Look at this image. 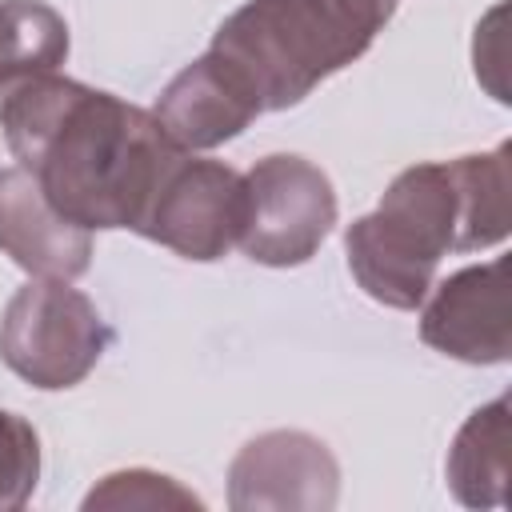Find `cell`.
Returning <instances> with one entry per match:
<instances>
[{
    "instance_id": "1",
    "label": "cell",
    "mask_w": 512,
    "mask_h": 512,
    "mask_svg": "<svg viewBox=\"0 0 512 512\" xmlns=\"http://www.w3.org/2000/svg\"><path fill=\"white\" fill-rule=\"evenodd\" d=\"M0 132L48 204L88 232H140L164 180L188 156L152 112L56 72L4 92Z\"/></svg>"
},
{
    "instance_id": "2",
    "label": "cell",
    "mask_w": 512,
    "mask_h": 512,
    "mask_svg": "<svg viewBox=\"0 0 512 512\" xmlns=\"http://www.w3.org/2000/svg\"><path fill=\"white\" fill-rule=\"evenodd\" d=\"M508 220V144L452 164H416L388 184L376 212L348 228V268L372 300L416 308L448 252L500 244Z\"/></svg>"
},
{
    "instance_id": "3",
    "label": "cell",
    "mask_w": 512,
    "mask_h": 512,
    "mask_svg": "<svg viewBox=\"0 0 512 512\" xmlns=\"http://www.w3.org/2000/svg\"><path fill=\"white\" fill-rule=\"evenodd\" d=\"M376 28L340 0H248L212 36V48L260 100L300 104L320 80L368 52Z\"/></svg>"
},
{
    "instance_id": "4",
    "label": "cell",
    "mask_w": 512,
    "mask_h": 512,
    "mask_svg": "<svg viewBox=\"0 0 512 512\" xmlns=\"http://www.w3.org/2000/svg\"><path fill=\"white\" fill-rule=\"evenodd\" d=\"M108 348L96 304L68 280L24 284L0 316V360L32 388L56 392L80 384Z\"/></svg>"
},
{
    "instance_id": "5",
    "label": "cell",
    "mask_w": 512,
    "mask_h": 512,
    "mask_svg": "<svg viewBox=\"0 0 512 512\" xmlns=\"http://www.w3.org/2000/svg\"><path fill=\"white\" fill-rule=\"evenodd\" d=\"M336 224L332 180L304 156H264L244 176L240 248L268 268H292L316 256Z\"/></svg>"
},
{
    "instance_id": "6",
    "label": "cell",
    "mask_w": 512,
    "mask_h": 512,
    "mask_svg": "<svg viewBox=\"0 0 512 512\" xmlns=\"http://www.w3.org/2000/svg\"><path fill=\"white\" fill-rule=\"evenodd\" d=\"M244 232V176L220 160H180L164 180L140 236L188 256L220 260Z\"/></svg>"
},
{
    "instance_id": "7",
    "label": "cell",
    "mask_w": 512,
    "mask_h": 512,
    "mask_svg": "<svg viewBox=\"0 0 512 512\" xmlns=\"http://www.w3.org/2000/svg\"><path fill=\"white\" fill-rule=\"evenodd\" d=\"M340 468L308 432H264L240 448L228 472V504L248 508H332Z\"/></svg>"
},
{
    "instance_id": "8",
    "label": "cell",
    "mask_w": 512,
    "mask_h": 512,
    "mask_svg": "<svg viewBox=\"0 0 512 512\" xmlns=\"http://www.w3.org/2000/svg\"><path fill=\"white\" fill-rule=\"evenodd\" d=\"M508 260H488L448 276L420 316V336L444 356L468 364L508 360Z\"/></svg>"
},
{
    "instance_id": "9",
    "label": "cell",
    "mask_w": 512,
    "mask_h": 512,
    "mask_svg": "<svg viewBox=\"0 0 512 512\" xmlns=\"http://www.w3.org/2000/svg\"><path fill=\"white\" fill-rule=\"evenodd\" d=\"M0 248L32 276L76 280L92 260V232L60 216L32 172H0Z\"/></svg>"
},
{
    "instance_id": "10",
    "label": "cell",
    "mask_w": 512,
    "mask_h": 512,
    "mask_svg": "<svg viewBox=\"0 0 512 512\" xmlns=\"http://www.w3.org/2000/svg\"><path fill=\"white\" fill-rule=\"evenodd\" d=\"M260 112L264 108L252 96V88L216 52H204L200 60L172 76L152 116L184 152H196L240 136Z\"/></svg>"
},
{
    "instance_id": "11",
    "label": "cell",
    "mask_w": 512,
    "mask_h": 512,
    "mask_svg": "<svg viewBox=\"0 0 512 512\" xmlns=\"http://www.w3.org/2000/svg\"><path fill=\"white\" fill-rule=\"evenodd\" d=\"M448 484L468 508L508 500V396L476 408L448 452Z\"/></svg>"
},
{
    "instance_id": "12",
    "label": "cell",
    "mask_w": 512,
    "mask_h": 512,
    "mask_svg": "<svg viewBox=\"0 0 512 512\" xmlns=\"http://www.w3.org/2000/svg\"><path fill=\"white\" fill-rule=\"evenodd\" d=\"M68 56V24L44 0H0V92L52 72Z\"/></svg>"
},
{
    "instance_id": "13",
    "label": "cell",
    "mask_w": 512,
    "mask_h": 512,
    "mask_svg": "<svg viewBox=\"0 0 512 512\" xmlns=\"http://www.w3.org/2000/svg\"><path fill=\"white\" fill-rule=\"evenodd\" d=\"M84 508H200V496L180 488L172 476L132 468L104 476V484L88 492Z\"/></svg>"
},
{
    "instance_id": "14",
    "label": "cell",
    "mask_w": 512,
    "mask_h": 512,
    "mask_svg": "<svg viewBox=\"0 0 512 512\" xmlns=\"http://www.w3.org/2000/svg\"><path fill=\"white\" fill-rule=\"evenodd\" d=\"M40 476V440L32 424L0 408V512L20 508Z\"/></svg>"
},
{
    "instance_id": "15",
    "label": "cell",
    "mask_w": 512,
    "mask_h": 512,
    "mask_svg": "<svg viewBox=\"0 0 512 512\" xmlns=\"http://www.w3.org/2000/svg\"><path fill=\"white\" fill-rule=\"evenodd\" d=\"M340 4H344L352 16H360L368 28H376V32L388 24V16H392V8H396V0H340Z\"/></svg>"
}]
</instances>
